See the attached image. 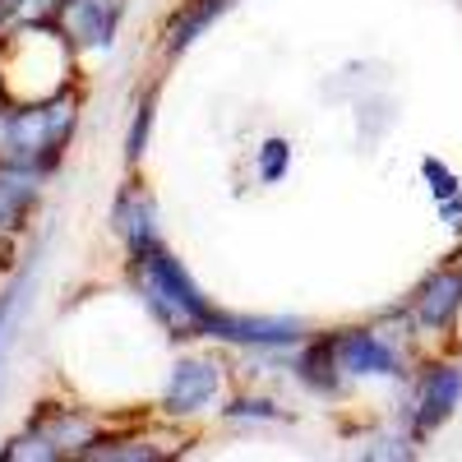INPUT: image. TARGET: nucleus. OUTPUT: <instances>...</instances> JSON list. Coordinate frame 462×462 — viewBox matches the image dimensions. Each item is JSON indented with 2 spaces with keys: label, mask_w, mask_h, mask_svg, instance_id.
<instances>
[{
  "label": "nucleus",
  "mask_w": 462,
  "mask_h": 462,
  "mask_svg": "<svg viewBox=\"0 0 462 462\" xmlns=\"http://www.w3.org/2000/svg\"><path fill=\"white\" fill-rule=\"evenodd\" d=\"M74 134V102L47 97V102H14L0 106V162L47 171L60 162V152Z\"/></svg>",
  "instance_id": "f03ea898"
},
{
  "label": "nucleus",
  "mask_w": 462,
  "mask_h": 462,
  "mask_svg": "<svg viewBox=\"0 0 462 462\" xmlns=\"http://www.w3.org/2000/svg\"><path fill=\"white\" fill-rule=\"evenodd\" d=\"M328 352H333V365L346 379H402L407 374V352L393 333H379V328H342V333H328Z\"/></svg>",
  "instance_id": "7ed1b4c3"
},
{
  "label": "nucleus",
  "mask_w": 462,
  "mask_h": 462,
  "mask_svg": "<svg viewBox=\"0 0 462 462\" xmlns=\"http://www.w3.org/2000/svg\"><path fill=\"white\" fill-rule=\"evenodd\" d=\"M222 10H226V0H189V5L171 19V47H176V51L189 47V42H195V37H199Z\"/></svg>",
  "instance_id": "f8f14e48"
},
{
  "label": "nucleus",
  "mask_w": 462,
  "mask_h": 462,
  "mask_svg": "<svg viewBox=\"0 0 462 462\" xmlns=\"http://www.w3.org/2000/svg\"><path fill=\"white\" fill-rule=\"evenodd\" d=\"M5 5H19V0H0V10H5Z\"/></svg>",
  "instance_id": "dca6fc26"
},
{
  "label": "nucleus",
  "mask_w": 462,
  "mask_h": 462,
  "mask_svg": "<svg viewBox=\"0 0 462 462\" xmlns=\"http://www.w3.org/2000/svg\"><path fill=\"white\" fill-rule=\"evenodd\" d=\"M462 315V263L430 273L411 296V328L416 333H448Z\"/></svg>",
  "instance_id": "0eeeda50"
},
{
  "label": "nucleus",
  "mask_w": 462,
  "mask_h": 462,
  "mask_svg": "<svg viewBox=\"0 0 462 462\" xmlns=\"http://www.w3.org/2000/svg\"><path fill=\"white\" fill-rule=\"evenodd\" d=\"M462 407V365L457 361H435L416 383V402H411V435L430 439L439 426H448L453 411Z\"/></svg>",
  "instance_id": "39448f33"
},
{
  "label": "nucleus",
  "mask_w": 462,
  "mask_h": 462,
  "mask_svg": "<svg viewBox=\"0 0 462 462\" xmlns=\"http://www.w3.org/2000/svg\"><path fill=\"white\" fill-rule=\"evenodd\" d=\"M111 222H116V231H121V241H125V250H130V254L162 245V236H158V208H152V199L143 195L139 185H130L125 195L116 199Z\"/></svg>",
  "instance_id": "9d476101"
},
{
  "label": "nucleus",
  "mask_w": 462,
  "mask_h": 462,
  "mask_svg": "<svg viewBox=\"0 0 462 462\" xmlns=\"http://www.w3.org/2000/svg\"><path fill=\"white\" fill-rule=\"evenodd\" d=\"M134 259V287L148 300V310L158 315V324H167L171 337H208L217 310L199 296V287L189 282V273L176 263V254L167 245H152L130 254Z\"/></svg>",
  "instance_id": "f257e3e1"
},
{
  "label": "nucleus",
  "mask_w": 462,
  "mask_h": 462,
  "mask_svg": "<svg viewBox=\"0 0 462 462\" xmlns=\"http://www.w3.org/2000/svg\"><path fill=\"white\" fill-rule=\"evenodd\" d=\"M37 176H42V171L0 162V231L19 226V217H23L28 204L37 199Z\"/></svg>",
  "instance_id": "9b49d317"
},
{
  "label": "nucleus",
  "mask_w": 462,
  "mask_h": 462,
  "mask_svg": "<svg viewBox=\"0 0 462 462\" xmlns=\"http://www.w3.org/2000/svg\"><path fill=\"white\" fill-rule=\"evenodd\" d=\"M208 337L236 342V346H291V342H300V324L296 319H254V315L217 310Z\"/></svg>",
  "instance_id": "1a4fd4ad"
},
{
  "label": "nucleus",
  "mask_w": 462,
  "mask_h": 462,
  "mask_svg": "<svg viewBox=\"0 0 462 462\" xmlns=\"http://www.w3.org/2000/svg\"><path fill=\"white\" fill-rule=\"evenodd\" d=\"M0 106H5V79H0Z\"/></svg>",
  "instance_id": "2eb2a0df"
},
{
  "label": "nucleus",
  "mask_w": 462,
  "mask_h": 462,
  "mask_svg": "<svg viewBox=\"0 0 462 462\" xmlns=\"http://www.w3.org/2000/svg\"><path fill=\"white\" fill-rule=\"evenodd\" d=\"M420 171H426V176L435 180L430 189H435V199H439V204H444V199H453V195H462V185H457V176H453V171H448L444 162H435V158H430V162L420 167Z\"/></svg>",
  "instance_id": "ddd939ff"
},
{
  "label": "nucleus",
  "mask_w": 462,
  "mask_h": 462,
  "mask_svg": "<svg viewBox=\"0 0 462 462\" xmlns=\"http://www.w3.org/2000/svg\"><path fill=\"white\" fill-rule=\"evenodd\" d=\"M121 19H125V0H60V10H56L60 32L69 37L74 47H84V51L88 47L93 51L111 47Z\"/></svg>",
  "instance_id": "6e6552de"
},
{
  "label": "nucleus",
  "mask_w": 462,
  "mask_h": 462,
  "mask_svg": "<svg viewBox=\"0 0 462 462\" xmlns=\"http://www.w3.org/2000/svg\"><path fill=\"white\" fill-rule=\"evenodd\" d=\"M14 300H19V287L0 296V342H5V324H10V315H14Z\"/></svg>",
  "instance_id": "4468645a"
},
{
  "label": "nucleus",
  "mask_w": 462,
  "mask_h": 462,
  "mask_svg": "<svg viewBox=\"0 0 462 462\" xmlns=\"http://www.w3.org/2000/svg\"><path fill=\"white\" fill-rule=\"evenodd\" d=\"M97 444L93 420L74 407H42L32 426L5 448V457H65V453H88Z\"/></svg>",
  "instance_id": "20e7f679"
},
{
  "label": "nucleus",
  "mask_w": 462,
  "mask_h": 462,
  "mask_svg": "<svg viewBox=\"0 0 462 462\" xmlns=\"http://www.w3.org/2000/svg\"><path fill=\"white\" fill-rule=\"evenodd\" d=\"M222 393V365L208 356H185L171 365V379L162 389V411L167 416H195L204 407H213Z\"/></svg>",
  "instance_id": "423d86ee"
}]
</instances>
